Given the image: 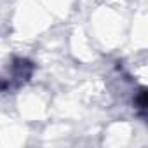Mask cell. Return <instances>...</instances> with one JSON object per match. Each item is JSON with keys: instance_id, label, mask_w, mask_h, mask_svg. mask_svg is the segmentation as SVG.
Masks as SVG:
<instances>
[{"instance_id": "1", "label": "cell", "mask_w": 148, "mask_h": 148, "mask_svg": "<svg viewBox=\"0 0 148 148\" xmlns=\"http://www.w3.org/2000/svg\"><path fill=\"white\" fill-rule=\"evenodd\" d=\"M136 103H138V108L141 110V113H145V108H146V92H145V89H141Z\"/></svg>"}]
</instances>
